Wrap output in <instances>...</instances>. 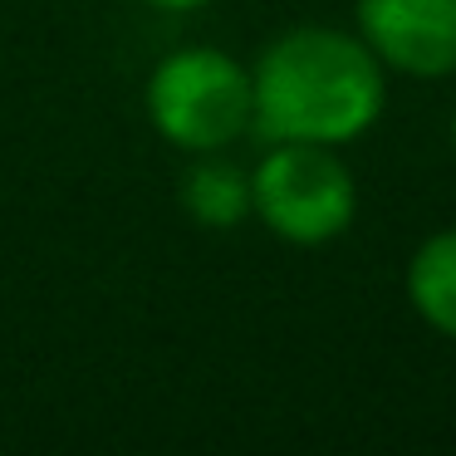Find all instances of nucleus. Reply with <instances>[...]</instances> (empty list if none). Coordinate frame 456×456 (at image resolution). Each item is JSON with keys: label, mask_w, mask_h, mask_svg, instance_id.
I'll use <instances>...</instances> for the list:
<instances>
[{"label": "nucleus", "mask_w": 456, "mask_h": 456, "mask_svg": "<svg viewBox=\"0 0 456 456\" xmlns=\"http://www.w3.org/2000/svg\"><path fill=\"white\" fill-rule=\"evenodd\" d=\"M387 99L383 64L358 35L295 25L250 64V133L260 142H354Z\"/></svg>", "instance_id": "f257e3e1"}, {"label": "nucleus", "mask_w": 456, "mask_h": 456, "mask_svg": "<svg viewBox=\"0 0 456 456\" xmlns=\"http://www.w3.org/2000/svg\"><path fill=\"white\" fill-rule=\"evenodd\" d=\"M142 109L167 148L187 158L226 152L250 133V69L226 50L182 45L152 64Z\"/></svg>", "instance_id": "f03ea898"}, {"label": "nucleus", "mask_w": 456, "mask_h": 456, "mask_svg": "<svg viewBox=\"0 0 456 456\" xmlns=\"http://www.w3.org/2000/svg\"><path fill=\"white\" fill-rule=\"evenodd\" d=\"M358 182L329 142H270L250 167V216L289 246H324L354 226Z\"/></svg>", "instance_id": "7ed1b4c3"}, {"label": "nucleus", "mask_w": 456, "mask_h": 456, "mask_svg": "<svg viewBox=\"0 0 456 456\" xmlns=\"http://www.w3.org/2000/svg\"><path fill=\"white\" fill-rule=\"evenodd\" d=\"M358 40L407 79L456 74V0H358Z\"/></svg>", "instance_id": "20e7f679"}, {"label": "nucleus", "mask_w": 456, "mask_h": 456, "mask_svg": "<svg viewBox=\"0 0 456 456\" xmlns=\"http://www.w3.org/2000/svg\"><path fill=\"white\" fill-rule=\"evenodd\" d=\"M177 201L201 231H236L250 221V167L231 162L226 152H197Z\"/></svg>", "instance_id": "39448f33"}, {"label": "nucleus", "mask_w": 456, "mask_h": 456, "mask_svg": "<svg viewBox=\"0 0 456 456\" xmlns=\"http://www.w3.org/2000/svg\"><path fill=\"white\" fill-rule=\"evenodd\" d=\"M407 299L436 329L456 338V231H436L407 260Z\"/></svg>", "instance_id": "423d86ee"}, {"label": "nucleus", "mask_w": 456, "mask_h": 456, "mask_svg": "<svg viewBox=\"0 0 456 456\" xmlns=\"http://www.w3.org/2000/svg\"><path fill=\"white\" fill-rule=\"evenodd\" d=\"M142 5H152L162 15H191V11H207L211 0H142Z\"/></svg>", "instance_id": "0eeeda50"}, {"label": "nucleus", "mask_w": 456, "mask_h": 456, "mask_svg": "<svg viewBox=\"0 0 456 456\" xmlns=\"http://www.w3.org/2000/svg\"><path fill=\"white\" fill-rule=\"evenodd\" d=\"M452 148H456V113H452Z\"/></svg>", "instance_id": "6e6552de"}]
</instances>
